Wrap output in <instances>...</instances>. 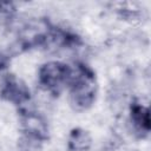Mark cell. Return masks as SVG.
I'll list each match as a JSON object with an SVG mask.
<instances>
[{
	"instance_id": "6da1fadb",
	"label": "cell",
	"mask_w": 151,
	"mask_h": 151,
	"mask_svg": "<svg viewBox=\"0 0 151 151\" xmlns=\"http://www.w3.org/2000/svg\"><path fill=\"white\" fill-rule=\"evenodd\" d=\"M67 81L71 84V99L78 109L88 107L96 96L93 76L83 67L68 68Z\"/></svg>"
},
{
	"instance_id": "7a4b0ae2",
	"label": "cell",
	"mask_w": 151,
	"mask_h": 151,
	"mask_svg": "<svg viewBox=\"0 0 151 151\" xmlns=\"http://www.w3.org/2000/svg\"><path fill=\"white\" fill-rule=\"evenodd\" d=\"M68 67L58 61H50L40 68V83L48 90L58 88L63 83L67 81Z\"/></svg>"
},
{
	"instance_id": "3957f363",
	"label": "cell",
	"mask_w": 151,
	"mask_h": 151,
	"mask_svg": "<svg viewBox=\"0 0 151 151\" xmlns=\"http://www.w3.org/2000/svg\"><path fill=\"white\" fill-rule=\"evenodd\" d=\"M22 127L28 137L33 139H44L47 136V125L41 116L34 112H27L22 117Z\"/></svg>"
},
{
	"instance_id": "277c9868",
	"label": "cell",
	"mask_w": 151,
	"mask_h": 151,
	"mask_svg": "<svg viewBox=\"0 0 151 151\" xmlns=\"http://www.w3.org/2000/svg\"><path fill=\"white\" fill-rule=\"evenodd\" d=\"M91 137L83 129H74L68 137V149L72 151H86L91 146Z\"/></svg>"
},
{
	"instance_id": "5b68a950",
	"label": "cell",
	"mask_w": 151,
	"mask_h": 151,
	"mask_svg": "<svg viewBox=\"0 0 151 151\" xmlns=\"http://www.w3.org/2000/svg\"><path fill=\"white\" fill-rule=\"evenodd\" d=\"M131 120L133 126L139 132H147L150 129V116L149 110L142 105H134L131 111Z\"/></svg>"
},
{
	"instance_id": "8992f818",
	"label": "cell",
	"mask_w": 151,
	"mask_h": 151,
	"mask_svg": "<svg viewBox=\"0 0 151 151\" xmlns=\"http://www.w3.org/2000/svg\"><path fill=\"white\" fill-rule=\"evenodd\" d=\"M15 15V6L12 2H0V24L8 25Z\"/></svg>"
},
{
	"instance_id": "52a82bcc",
	"label": "cell",
	"mask_w": 151,
	"mask_h": 151,
	"mask_svg": "<svg viewBox=\"0 0 151 151\" xmlns=\"http://www.w3.org/2000/svg\"><path fill=\"white\" fill-rule=\"evenodd\" d=\"M5 63H6V59H5V57H4V55L0 53V71H1V68L4 67Z\"/></svg>"
}]
</instances>
